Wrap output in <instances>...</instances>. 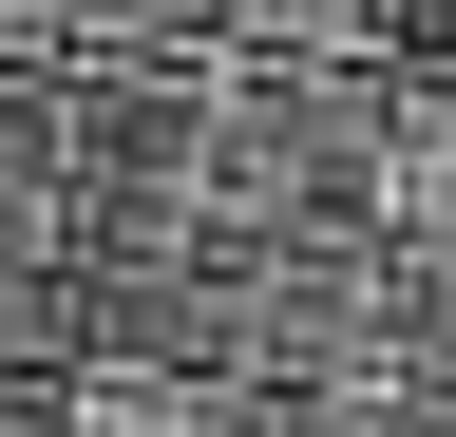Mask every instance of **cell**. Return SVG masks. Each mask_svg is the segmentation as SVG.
Listing matches in <instances>:
<instances>
[{
    "label": "cell",
    "instance_id": "1",
    "mask_svg": "<svg viewBox=\"0 0 456 437\" xmlns=\"http://www.w3.org/2000/svg\"><path fill=\"white\" fill-rule=\"evenodd\" d=\"M38 437H248V380L152 361V343H77L38 380Z\"/></svg>",
    "mask_w": 456,
    "mask_h": 437
},
{
    "label": "cell",
    "instance_id": "2",
    "mask_svg": "<svg viewBox=\"0 0 456 437\" xmlns=\"http://www.w3.org/2000/svg\"><path fill=\"white\" fill-rule=\"evenodd\" d=\"M0 266L77 286V134H57V77H20V58H0Z\"/></svg>",
    "mask_w": 456,
    "mask_h": 437
},
{
    "label": "cell",
    "instance_id": "3",
    "mask_svg": "<svg viewBox=\"0 0 456 437\" xmlns=\"http://www.w3.org/2000/svg\"><path fill=\"white\" fill-rule=\"evenodd\" d=\"M380 247H456V58L380 77Z\"/></svg>",
    "mask_w": 456,
    "mask_h": 437
},
{
    "label": "cell",
    "instance_id": "4",
    "mask_svg": "<svg viewBox=\"0 0 456 437\" xmlns=\"http://www.w3.org/2000/svg\"><path fill=\"white\" fill-rule=\"evenodd\" d=\"M77 20H95V0H0V58H20V77H57V58H77Z\"/></svg>",
    "mask_w": 456,
    "mask_h": 437
},
{
    "label": "cell",
    "instance_id": "5",
    "mask_svg": "<svg viewBox=\"0 0 456 437\" xmlns=\"http://www.w3.org/2000/svg\"><path fill=\"white\" fill-rule=\"evenodd\" d=\"M380 20H399V38H419V58H456V0H380Z\"/></svg>",
    "mask_w": 456,
    "mask_h": 437
},
{
    "label": "cell",
    "instance_id": "6",
    "mask_svg": "<svg viewBox=\"0 0 456 437\" xmlns=\"http://www.w3.org/2000/svg\"><path fill=\"white\" fill-rule=\"evenodd\" d=\"M380 437H456V380H437V400H399V418H380Z\"/></svg>",
    "mask_w": 456,
    "mask_h": 437
},
{
    "label": "cell",
    "instance_id": "7",
    "mask_svg": "<svg viewBox=\"0 0 456 437\" xmlns=\"http://www.w3.org/2000/svg\"><path fill=\"white\" fill-rule=\"evenodd\" d=\"M0 437H38V380H0Z\"/></svg>",
    "mask_w": 456,
    "mask_h": 437
}]
</instances>
